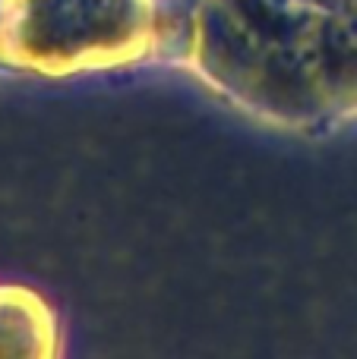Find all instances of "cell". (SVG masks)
<instances>
[{"mask_svg":"<svg viewBox=\"0 0 357 359\" xmlns=\"http://www.w3.org/2000/svg\"><path fill=\"white\" fill-rule=\"evenodd\" d=\"M0 359H54L48 312L10 287H0Z\"/></svg>","mask_w":357,"mask_h":359,"instance_id":"1","label":"cell"}]
</instances>
